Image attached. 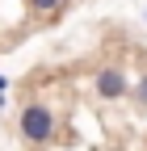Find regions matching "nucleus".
Here are the masks:
<instances>
[{"label":"nucleus","instance_id":"f257e3e1","mask_svg":"<svg viewBox=\"0 0 147 151\" xmlns=\"http://www.w3.org/2000/svg\"><path fill=\"white\" fill-rule=\"evenodd\" d=\"M55 130H59V122H55V109L50 105H42V101L21 105V113H17V134H21L30 147H50L55 143Z\"/></svg>","mask_w":147,"mask_h":151},{"label":"nucleus","instance_id":"f03ea898","mask_svg":"<svg viewBox=\"0 0 147 151\" xmlns=\"http://www.w3.org/2000/svg\"><path fill=\"white\" fill-rule=\"evenodd\" d=\"M93 92L101 101H122L126 92H130V76H126L122 67H97L93 76Z\"/></svg>","mask_w":147,"mask_h":151},{"label":"nucleus","instance_id":"7ed1b4c3","mask_svg":"<svg viewBox=\"0 0 147 151\" xmlns=\"http://www.w3.org/2000/svg\"><path fill=\"white\" fill-rule=\"evenodd\" d=\"M25 4H30L34 17H55V13H63L67 0H25Z\"/></svg>","mask_w":147,"mask_h":151},{"label":"nucleus","instance_id":"20e7f679","mask_svg":"<svg viewBox=\"0 0 147 151\" xmlns=\"http://www.w3.org/2000/svg\"><path fill=\"white\" fill-rule=\"evenodd\" d=\"M130 97H135V105H139V109H147V71L130 84Z\"/></svg>","mask_w":147,"mask_h":151},{"label":"nucleus","instance_id":"39448f33","mask_svg":"<svg viewBox=\"0 0 147 151\" xmlns=\"http://www.w3.org/2000/svg\"><path fill=\"white\" fill-rule=\"evenodd\" d=\"M4 88H9V76H4V71H0V92H4Z\"/></svg>","mask_w":147,"mask_h":151},{"label":"nucleus","instance_id":"423d86ee","mask_svg":"<svg viewBox=\"0 0 147 151\" xmlns=\"http://www.w3.org/2000/svg\"><path fill=\"white\" fill-rule=\"evenodd\" d=\"M143 17H147V9H143Z\"/></svg>","mask_w":147,"mask_h":151}]
</instances>
